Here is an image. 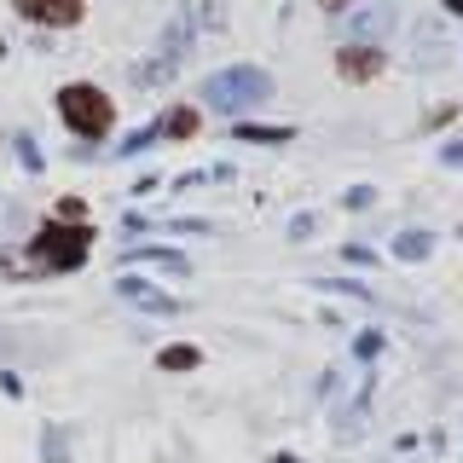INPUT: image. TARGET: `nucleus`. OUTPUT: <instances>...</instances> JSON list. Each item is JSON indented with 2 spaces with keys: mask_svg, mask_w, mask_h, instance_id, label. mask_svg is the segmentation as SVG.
I'll list each match as a JSON object with an SVG mask.
<instances>
[{
  "mask_svg": "<svg viewBox=\"0 0 463 463\" xmlns=\"http://www.w3.org/2000/svg\"><path fill=\"white\" fill-rule=\"evenodd\" d=\"M174 70H180L174 58H151V64L134 70V81H139V87H163V81H174Z\"/></svg>",
  "mask_w": 463,
  "mask_h": 463,
  "instance_id": "nucleus-12",
  "label": "nucleus"
},
{
  "mask_svg": "<svg viewBox=\"0 0 463 463\" xmlns=\"http://www.w3.org/2000/svg\"><path fill=\"white\" fill-rule=\"evenodd\" d=\"M192 365H203L197 347H163V371H192Z\"/></svg>",
  "mask_w": 463,
  "mask_h": 463,
  "instance_id": "nucleus-14",
  "label": "nucleus"
},
{
  "mask_svg": "<svg viewBox=\"0 0 463 463\" xmlns=\"http://www.w3.org/2000/svg\"><path fill=\"white\" fill-rule=\"evenodd\" d=\"M238 139L243 145H284V139H296V134H289V128H250V122H243Z\"/></svg>",
  "mask_w": 463,
  "mask_h": 463,
  "instance_id": "nucleus-13",
  "label": "nucleus"
},
{
  "mask_svg": "<svg viewBox=\"0 0 463 463\" xmlns=\"http://www.w3.org/2000/svg\"><path fill=\"white\" fill-rule=\"evenodd\" d=\"M394 0H365V6H354V18H347V47H365V41H383L388 29H394Z\"/></svg>",
  "mask_w": 463,
  "mask_h": 463,
  "instance_id": "nucleus-4",
  "label": "nucleus"
},
{
  "mask_svg": "<svg viewBox=\"0 0 463 463\" xmlns=\"http://www.w3.org/2000/svg\"><path fill=\"white\" fill-rule=\"evenodd\" d=\"M116 296L134 301V307H145V313H180V301H174L168 289H151L145 279H116Z\"/></svg>",
  "mask_w": 463,
  "mask_h": 463,
  "instance_id": "nucleus-6",
  "label": "nucleus"
},
{
  "mask_svg": "<svg viewBox=\"0 0 463 463\" xmlns=\"http://www.w3.org/2000/svg\"><path fill=\"white\" fill-rule=\"evenodd\" d=\"M267 99H272V76L260 64H232V70H214L203 81V105L214 116H243V110L267 105Z\"/></svg>",
  "mask_w": 463,
  "mask_h": 463,
  "instance_id": "nucleus-1",
  "label": "nucleus"
},
{
  "mask_svg": "<svg viewBox=\"0 0 463 463\" xmlns=\"http://www.w3.org/2000/svg\"><path fill=\"white\" fill-rule=\"evenodd\" d=\"M197 122H203V116H197L192 105H174L163 122H156V134H168V139H192V134H197Z\"/></svg>",
  "mask_w": 463,
  "mask_h": 463,
  "instance_id": "nucleus-10",
  "label": "nucleus"
},
{
  "mask_svg": "<svg viewBox=\"0 0 463 463\" xmlns=\"http://www.w3.org/2000/svg\"><path fill=\"white\" fill-rule=\"evenodd\" d=\"M87 243H93V232H81V226H41V238L29 243V260L52 267V272H70L87 260Z\"/></svg>",
  "mask_w": 463,
  "mask_h": 463,
  "instance_id": "nucleus-3",
  "label": "nucleus"
},
{
  "mask_svg": "<svg viewBox=\"0 0 463 463\" xmlns=\"http://www.w3.org/2000/svg\"><path fill=\"white\" fill-rule=\"evenodd\" d=\"M180 18H185V29H192V35H209V29L226 24V12L214 6V0H180Z\"/></svg>",
  "mask_w": 463,
  "mask_h": 463,
  "instance_id": "nucleus-8",
  "label": "nucleus"
},
{
  "mask_svg": "<svg viewBox=\"0 0 463 463\" xmlns=\"http://www.w3.org/2000/svg\"><path fill=\"white\" fill-rule=\"evenodd\" d=\"M128 260H145V267H163V272H174V279H185V272H192V260H185L180 250H163V243H145V250H128Z\"/></svg>",
  "mask_w": 463,
  "mask_h": 463,
  "instance_id": "nucleus-9",
  "label": "nucleus"
},
{
  "mask_svg": "<svg viewBox=\"0 0 463 463\" xmlns=\"http://www.w3.org/2000/svg\"><path fill=\"white\" fill-rule=\"evenodd\" d=\"M58 116H64V122L76 128L81 139H99V134H110V122H116L110 99L99 93V87H87V81H76V87H64V93H58Z\"/></svg>",
  "mask_w": 463,
  "mask_h": 463,
  "instance_id": "nucleus-2",
  "label": "nucleus"
},
{
  "mask_svg": "<svg viewBox=\"0 0 463 463\" xmlns=\"http://www.w3.org/2000/svg\"><path fill=\"white\" fill-rule=\"evenodd\" d=\"M313 226H318L313 214H296V221H289V238H313Z\"/></svg>",
  "mask_w": 463,
  "mask_h": 463,
  "instance_id": "nucleus-16",
  "label": "nucleus"
},
{
  "mask_svg": "<svg viewBox=\"0 0 463 463\" xmlns=\"http://www.w3.org/2000/svg\"><path fill=\"white\" fill-rule=\"evenodd\" d=\"M318 6H325V12H347V6H354V0H318Z\"/></svg>",
  "mask_w": 463,
  "mask_h": 463,
  "instance_id": "nucleus-17",
  "label": "nucleus"
},
{
  "mask_svg": "<svg viewBox=\"0 0 463 463\" xmlns=\"http://www.w3.org/2000/svg\"><path fill=\"white\" fill-rule=\"evenodd\" d=\"M434 250V232H400V238H394V255L400 260H423Z\"/></svg>",
  "mask_w": 463,
  "mask_h": 463,
  "instance_id": "nucleus-11",
  "label": "nucleus"
},
{
  "mask_svg": "<svg viewBox=\"0 0 463 463\" xmlns=\"http://www.w3.org/2000/svg\"><path fill=\"white\" fill-rule=\"evenodd\" d=\"M18 12H24L29 24H47V29L81 24V0H18Z\"/></svg>",
  "mask_w": 463,
  "mask_h": 463,
  "instance_id": "nucleus-5",
  "label": "nucleus"
},
{
  "mask_svg": "<svg viewBox=\"0 0 463 463\" xmlns=\"http://www.w3.org/2000/svg\"><path fill=\"white\" fill-rule=\"evenodd\" d=\"M336 70L347 81H371V76H383V52H376V47H342Z\"/></svg>",
  "mask_w": 463,
  "mask_h": 463,
  "instance_id": "nucleus-7",
  "label": "nucleus"
},
{
  "mask_svg": "<svg viewBox=\"0 0 463 463\" xmlns=\"http://www.w3.org/2000/svg\"><path fill=\"white\" fill-rule=\"evenodd\" d=\"M446 12H458V18H463V0H446Z\"/></svg>",
  "mask_w": 463,
  "mask_h": 463,
  "instance_id": "nucleus-18",
  "label": "nucleus"
},
{
  "mask_svg": "<svg viewBox=\"0 0 463 463\" xmlns=\"http://www.w3.org/2000/svg\"><path fill=\"white\" fill-rule=\"evenodd\" d=\"M0 52H6V47H0Z\"/></svg>",
  "mask_w": 463,
  "mask_h": 463,
  "instance_id": "nucleus-19",
  "label": "nucleus"
},
{
  "mask_svg": "<svg viewBox=\"0 0 463 463\" xmlns=\"http://www.w3.org/2000/svg\"><path fill=\"white\" fill-rule=\"evenodd\" d=\"M47 463H70V458H64V434H58V429L47 434Z\"/></svg>",
  "mask_w": 463,
  "mask_h": 463,
  "instance_id": "nucleus-15",
  "label": "nucleus"
}]
</instances>
